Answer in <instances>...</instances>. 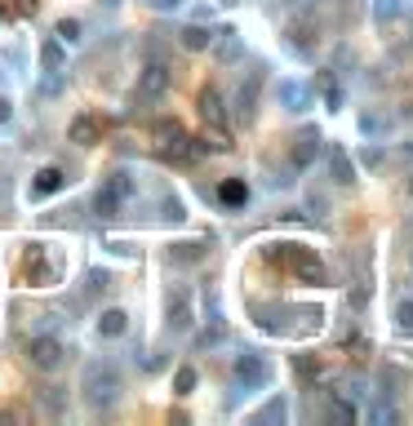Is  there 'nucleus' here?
I'll return each mask as SVG.
<instances>
[{
  "label": "nucleus",
  "instance_id": "f257e3e1",
  "mask_svg": "<svg viewBox=\"0 0 413 426\" xmlns=\"http://www.w3.org/2000/svg\"><path fill=\"white\" fill-rule=\"evenodd\" d=\"M80 391H84V404H89L93 413H111L120 404V391H125L120 368L111 364V359H89L84 373H80Z\"/></svg>",
  "mask_w": 413,
  "mask_h": 426
},
{
  "label": "nucleus",
  "instance_id": "f03ea898",
  "mask_svg": "<svg viewBox=\"0 0 413 426\" xmlns=\"http://www.w3.org/2000/svg\"><path fill=\"white\" fill-rule=\"evenodd\" d=\"M156 156H161L165 165H191L196 156H204V147L196 138H187L182 125L161 120V125H156Z\"/></svg>",
  "mask_w": 413,
  "mask_h": 426
},
{
  "label": "nucleus",
  "instance_id": "7ed1b4c3",
  "mask_svg": "<svg viewBox=\"0 0 413 426\" xmlns=\"http://www.w3.org/2000/svg\"><path fill=\"white\" fill-rule=\"evenodd\" d=\"M267 253H271V258H280L294 276H303L307 284H324V262L316 258L311 249H303V244H271Z\"/></svg>",
  "mask_w": 413,
  "mask_h": 426
},
{
  "label": "nucleus",
  "instance_id": "20e7f679",
  "mask_svg": "<svg viewBox=\"0 0 413 426\" xmlns=\"http://www.w3.org/2000/svg\"><path fill=\"white\" fill-rule=\"evenodd\" d=\"M191 289H182V284H169L165 289V324L169 333H187L191 329Z\"/></svg>",
  "mask_w": 413,
  "mask_h": 426
},
{
  "label": "nucleus",
  "instance_id": "39448f33",
  "mask_svg": "<svg viewBox=\"0 0 413 426\" xmlns=\"http://www.w3.org/2000/svg\"><path fill=\"white\" fill-rule=\"evenodd\" d=\"M18 276H23V284L40 289V284H49L54 276H58V262H49V253H45L40 244H27V253H23V267H18Z\"/></svg>",
  "mask_w": 413,
  "mask_h": 426
},
{
  "label": "nucleus",
  "instance_id": "423d86ee",
  "mask_svg": "<svg viewBox=\"0 0 413 426\" xmlns=\"http://www.w3.org/2000/svg\"><path fill=\"white\" fill-rule=\"evenodd\" d=\"M271 382V364L253 351H240L236 355V391H262Z\"/></svg>",
  "mask_w": 413,
  "mask_h": 426
},
{
  "label": "nucleus",
  "instance_id": "0eeeda50",
  "mask_svg": "<svg viewBox=\"0 0 413 426\" xmlns=\"http://www.w3.org/2000/svg\"><path fill=\"white\" fill-rule=\"evenodd\" d=\"M27 355H32V364H36V368H58L62 359H67V351H62L58 338H45V333L36 338L32 346H27Z\"/></svg>",
  "mask_w": 413,
  "mask_h": 426
},
{
  "label": "nucleus",
  "instance_id": "6e6552de",
  "mask_svg": "<svg viewBox=\"0 0 413 426\" xmlns=\"http://www.w3.org/2000/svg\"><path fill=\"white\" fill-rule=\"evenodd\" d=\"M165 89H169V67H165V62H147L143 84H138V98H143V102H152V98H161Z\"/></svg>",
  "mask_w": 413,
  "mask_h": 426
},
{
  "label": "nucleus",
  "instance_id": "1a4fd4ad",
  "mask_svg": "<svg viewBox=\"0 0 413 426\" xmlns=\"http://www.w3.org/2000/svg\"><path fill=\"white\" fill-rule=\"evenodd\" d=\"M280 107L285 111H307L311 107V84H303V80H280Z\"/></svg>",
  "mask_w": 413,
  "mask_h": 426
},
{
  "label": "nucleus",
  "instance_id": "9d476101",
  "mask_svg": "<svg viewBox=\"0 0 413 426\" xmlns=\"http://www.w3.org/2000/svg\"><path fill=\"white\" fill-rule=\"evenodd\" d=\"M200 116H204V125H209V129L227 134V111H222L218 89H204V93H200Z\"/></svg>",
  "mask_w": 413,
  "mask_h": 426
},
{
  "label": "nucleus",
  "instance_id": "9b49d317",
  "mask_svg": "<svg viewBox=\"0 0 413 426\" xmlns=\"http://www.w3.org/2000/svg\"><path fill=\"white\" fill-rule=\"evenodd\" d=\"M102 134H107V120H102V116H80V120H71V142H80V147L98 142Z\"/></svg>",
  "mask_w": 413,
  "mask_h": 426
},
{
  "label": "nucleus",
  "instance_id": "f8f14e48",
  "mask_svg": "<svg viewBox=\"0 0 413 426\" xmlns=\"http://www.w3.org/2000/svg\"><path fill=\"white\" fill-rule=\"evenodd\" d=\"M316 151H320V134H316V129H303L298 142H294V169H307L316 160Z\"/></svg>",
  "mask_w": 413,
  "mask_h": 426
},
{
  "label": "nucleus",
  "instance_id": "ddd939ff",
  "mask_svg": "<svg viewBox=\"0 0 413 426\" xmlns=\"http://www.w3.org/2000/svg\"><path fill=\"white\" fill-rule=\"evenodd\" d=\"M62 182H67V178H62V169H40V174H36V182H32V200H45V196H54V191H62Z\"/></svg>",
  "mask_w": 413,
  "mask_h": 426
},
{
  "label": "nucleus",
  "instance_id": "4468645a",
  "mask_svg": "<svg viewBox=\"0 0 413 426\" xmlns=\"http://www.w3.org/2000/svg\"><path fill=\"white\" fill-rule=\"evenodd\" d=\"M129 333V316L125 311H102L98 316V338H107V342H116V338Z\"/></svg>",
  "mask_w": 413,
  "mask_h": 426
},
{
  "label": "nucleus",
  "instance_id": "2eb2a0df",
  "mask_svg": "<svg viewBox=\"0 0 413 426\" xmlns=\"http://www.w3.org/2000/svg\"><path fill=\"white\" fill-rule=\"evenodd\" d=\"M218 200L227 204V209H245V204H249V187L240 182V178H227V182L218 187Z\"/></svg>",
  "mask_w": 413,
  "mask_h": 426
},
{
  "label": "nucleus",
  "instance_id": "dca6fc26",
  "mask_svg": "<svg viewBox=\"0 0 413 426\" xmlns=\"http://www.w3.org/2000/svg\"><path fill=\"white\" fill-rule=\"evenodd\" d=\"M120 204H125V200H120L111 187H102V191L93 196V217H98V222H111V217L120 213Z\"/></svg>",
  "mask_w": 413,
  "mask_h": 426
},
{
  "label": "nucleus",
  "instance_id": "f3484780",
  "mask_svg": "<svg viewBox=\"0 0 413 426\" xmlns=\"http://www.w3.org/2000/svg\"><path fill=\"white\" fill-rule=\"evenodd\" d=\"M329 174H333V182H338V187H351V182H355V169H351V160H346V151H342V147H333V151H329Z\"/></svg>",
  "mask_w": 413,
  "mask_h": 426
},
{
  "label": "nucleus",
  "instance_id": "a211bd4d",
  "mask_svg": "<svg viewBox=\"0 0 413 426\" xmlns=\"http://www.w3.org/2000/svg\"><path fill=\"white\" fill-rule=\"evenodd\" d=\"M178 40H182V49H191V54H200V49H209V40H213V36H209V32H204V27H200V23H187V27H182V32H178Z\"/></svg>",
  "mask_w": 413,
  "mask_h": 426
},
{
  "label": "nucleus",
  "instance_id": "6ab92c4d",
  "mask_svg": "<svg viewBox=\"0 0 413 426\" xmlns=\"http://www.w3.org/2000/svg\"><path fill=\"white\" fill-rule=\"evenodd\" d=\"M204 249H209L204 240H182V244H169V262H200V258H204Z\"/></svg>",
  "mask_w": 413,
  "mask_h": 426
},
{
  "label": "nucleus",
  "instance_id": "aec40b11",
  "mask_svg": "<svg viewBox=\"0 0 413 426\" xmlns=\"http://www.w3.org/2000/svg\"><path fill=\"white\" fill-rule=\"evenodd\" d=\"M253 98H258V71H253L249 80L240 84V120H249V116H253Z\"/></svg>",
  "mask_w": 413,
  "mask_h": 426
},
{
  "label": "nucleus",
  "instance_id": "412c9836",
  "mask_svg": "<svg viewBox=\"0 0 413 426\" xmlns=\"http://www.w3.org/2000/svg\"><path fill=\"white\" fill-rule=\"evenodd\" d=\"M107 187H111V191L120 196V200H129V196H134V178H129L125 169H116V174L107 178Z\"/></svg>",
  "mask_w": 413,
  "mask_h": 426
},
{
  "label": "nucleus",
  "instance_id": "4be33fe9",
  "mask_svg": "<svg viewBox=\"0 0 413 426\" xmlns=\"http://www.w3.org/2000/svg\"><path fill=\"white\" fill-rule=\"evenodd\" d=\"M222 36H227V40L218 45V58H222V62H236L240 54H245V49H240V36H236V32H222Z\"/></svg>",
  "mask_w": 413,
  "mask_h": 426
},
{
  "label": "nucleus",
  "instance_id": "5701e85b",
  "mask_svg": "<svg viewBox=\"0 0 413 426\" xmlns=\"http://www.w3.org/2000/svg\"><path fill=\"white\" fill-rule=\"evenodd\" d=\"M196 391V368H178L174 373V395H191Z\"/></svg>",
  "mask_w": 413,
  "mask_h": 426
},
{
  "label": "nucleus",
  "instance_id": "b1692460",
  "mask_svg": "<svg viewBox=\"0 0 413 426\" xmlns=\"http://www.w3.org/2000/svg\"><path fill=\"white\" fill-rule=\"evenodd\" d=\"M285 413H289V409H285V400L276 395V400H271V404H267V409H262L253 422H285Z\"/></svg>",
  "mask_w": 413,
  "mask_h": 426
},
{
  "label": "nucleus",
  "instance_id": "393cba45",
  "mask_svg": "<svg viewBox=\"0 0 413 426\" xmlns=\"http://www.w3.org/2000/svg\"><path fill=\"white\" fill-rule=\"evenodd\" d=\"M107 289H111V276H107V271H89V298H102Z\"/></svg>",
  "mask_w": 413,
  "mask_h": 426
},
{
  "label": "nucleus",
  "instance_id": "a878e982",
  "mask_svg": "<svg viewBox=\"0 0 413 426\" xmlns=\"http://www.w3.org/2000/svg\"><path fill=\"white\" fill-rule=\"evenodd\" d=\"M329 418H333V422H355V404L333 400V404H329Z\"/></svg>",
  "mask_w": 413,
  "mask_h": 426
},
{
  "label": "nucleus",
  "instance_id": "bb28decb",
  "mask_svg": "<svg viewBox=\"0 0 413 426\" xmlns=\"http://www.w3.org/2000/svg\"><path fill=\"white\" fill-rule=\"evenodd\" d=\"M40 58H45V67H49V71H58V67H62V49H58V45H54V40H45Z\"/></svg>",
  "mask_w": 413,
  "mask_h": 426
},
{
  "label": "nucleus",
  "instance_id": "cd10ccee",
  "mask_svg": "<svg viewBox=\"0 0 413 426\" xmlns=\"http://www.w3.org/2000/svg\"><path fill=\"white\" fill-rule=\"evenodd\" d=\"M58 36H62V40H80V23H76V18H62V23H58Z\"/></svg>",
  "mask_w": 413,
  "mask_h": 426
},
{
  "label": "nucleus",
  "instance_id": "c85d7f7f",
  "mask_svg": "<svg viewBox=\"0 0 413 426\" xmlns=\"http://www.w3.org/2000/svg\"><path fill=\"white\" fill-rule=\"evenodd\" d=\"M182 217H187V213H182V204H178L174 196H165V222H182Z\"/></svg>",
  "mask_w": 413,
  "mask_h": 426
},
{
  "label": "nucleus",
  "instance_id": "c756f323",
  "mask_svg": "<svg viewBox=\"0 0 413 426\" xmlns=\"http://www.w3.org/2000/svg\"><path fill=\"white\" fill-rule=\"evenodd\" d=\"M396 320H400V329H405V333H413V302H400Z\"/></svg>",
  "mask_w": 413,
  "mask_h": 426
},
{
  "label": "nucleus",
  "instance_id": "7c9ffc66",
  "mask_svg": "<svg viewBox=\"0 0 413 426\" xmlns=\"http://www.w3.org/2000/svg\"><path fill=\"white\" fill-rule=\"evenodd\" d=\"M396 14H400L396 0H378V23H387V18H396Z\"/></svg>",
  "mask_w": 413,
  "mask_h": 426
},
{
  "label": "nucleus",
  "instance_id": "2f4dec72",
  "mask_svg": "<svg viewBox=\"0 0 413 426\" xmlns=\"http://www.w3.org/2000/svg\"><path fill=\"white\" fill-rule=\"evenodd\" d=\"M107 249H111V253H120V258H134V244H129V240H111Z\"/></svg>",
  "mask_w": 413,
  "mask_h": 426
},
{
  "label": "nucleus",
  "instance_id": "473e14b6",
  "mask_svg": "<svg viewBox=\"0 0 413 426\" xmlns=\"http://www.w3.org/2000/svg\"><path fill=\"white\" fill-rule=\"evenodd\" d=\"M373 422H396V409H391V404H378V409H373Z\"/></svg>",
  "mask_w": 413,
  "mask_h": 426
},
{
  "label": "nucleus",
  "instance_id": "72a5a7b5",
  "mask_svg": "<svg viewBox=\"0 0 413 426\" xmlns=\"http://www.w3.org/2000/svg\"><path fill=\"white\" fill-rule=\"evenodd\" d=\"M9 120H14V102L0 98V125H9Z\"/></svg>",
  "mask_w": 413,
  "mask_h": 426
},
{
  "label": "nucleus",
  "instance_id": "f704fd0d",
  "mask_svg": "<svg viewBox=\"0 0 413 426\" xmlns=\"http://www.w3.org/2000/svg\"><path fill=\"white\" fill-rule=\"evenodd\" d=\"M147 5H152V9H161V14H169V9H178L182 0H147Z\"/></svg>",
  "mask_w": 413,
  "mask_h": 426
},
{
  "label": "nucleus",
  "instance_id": "c9c22d12",
  "mask_svg": "<svg viewBox=\"0 0 413 426\" xmlns=\"http://www.w3.org/2000/svg\"><path fill=\"white\" fill-rule=\"evenodd\" d=\"M409 196H413V178H409Z\"/></svg>",
  "mask_w": 413,
  "mask_h": 426
}]
</instances>
